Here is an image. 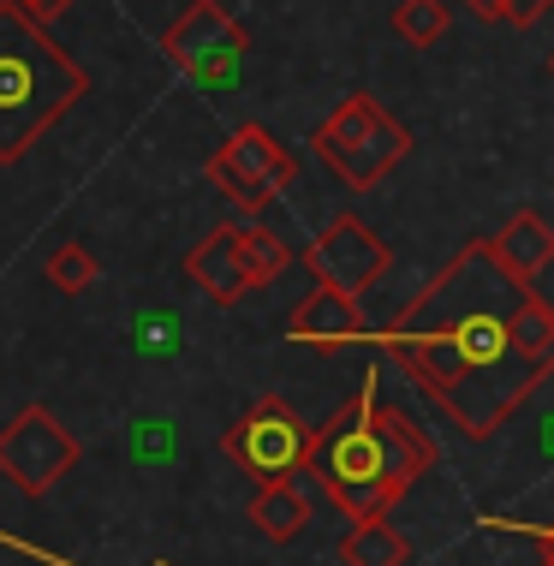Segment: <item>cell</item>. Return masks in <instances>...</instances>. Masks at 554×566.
I'll use <instances>...</instances> for the list:
<instances>
[{"mask_svg":"<svg viewBox=\"0 0 554 566\" xmlns=\"http://www.w3.org/2000/svg\"><path fill=\"white\" fill-rule=\"evenodd\" d=\"M525 286L506 281L489 256V239H466L424 281V293L376 334L381 352L429 394V406L466 441H489L519 406L543 388V376L513 346V304Z\"/></svg>","mask_w":554,"mask_h":566,"instance_id":"6da1fadb","label":"cell"},{"mask_svg":"<svg viewBox=\"0 0 554 566\" xmlns=\"http://www.w3.org/2000/svg\"><path fill=\"white\" fill-rule=\"evenodd\" d=\"M429 465H436V441H429L399 406L381 400L376 376H369L364 388L311 436L304 478H316L322 495H328L346 518H388Z\"/></svg>","mask_w":554,"mask_h":566,"instance_id":"7a4b0ae2","label":"cell"},{"mask_svg":"<svg viewBox=\"0 0 554 566\" xmlns=\"http://www.w3.org/2000/svg\"><path fill=\"white\" fill-rule=\"evenodd\" d=\"M90 72L36 24L19 0H0V161H19L66 108H79Z\"/></svg>","mask_w":554,"mask_h":566,"instance_id":"3957f363","label":"cell"},{"mask_svg":"<svg viewBox=\"0 0 554 566\" xmlns=\"http://www.w3.org/2000/svg\"><path fill=\"white\" fill-rule=\"evenodd\" d=\"M411 144H418V137H411L406 119H394L376 96H364V90H352L341 108L311 132V149L322 156V167L352 191L381 186V179L411 156Z\"/></svg>","mask_w":554,"mask_h":566,"instance_id":"277c9868","label":"cell"},{"mask_svg":"<svg viewBox=\"0 0 554 566\" xmlns=\"http://www.w3.org/2000/svg\"><path fill=\"white\" fill-rule=\"evenodd\" d=\"M286 263H292L286 239H274L269 227H257V221H221V227H209V239L191 244L185 274H191V286L209 304L233 311L239 298H251L257 286H269Z\"/></svg>","mask_w":554,"mask_h":566,"instance_id":"5b68a950","label":"cell"},{"mask_svg":"<svg viewBox=\"0 0 554 566\" xmlns=\"http://www.w3.org/2000/svg\"><path fill=\"white\" fill-rule=\"evenodd\" d=\"M292 179H299V167H292L286 144L274 132H263V126H239L209 156V186L221 191L233 209H244V216L274 209L292 191Z\"/></svg>","mask_w":554,"mask_h":566,"instance_id":"8992f818","label":"cell"},{"mask_svg":"<svg viewBox=\"0 0 554 566\" xmlns=\"http://www.w3.org/2000/svg\"><path fill=\"white\" fill-rule=\"evenodd\" d=\"M311 436L316 430L281 400V394H263V400H257L233 430L221 436V453L233 459L244 478L281 483V478H299V471H304V459H311Z\"/></svg>","mask_w":554,"mask_h":566,"instance_id":"52a82bcc","label":"cell"},{"mask_svg":"<svg viewBox=\"0 0 554 566\" xmlns=\"http://www.w3.org/2000/svg\"><path fill=\"white\" fill-rule=\"evenodd\" d=\"M79 459H84L79 436H72L49 406H24L19 418L0 430V478L30 501L66 483L72 471H79Z\"/></svg>","mask_w":554,"mask_h":566,"instance_id":"ba28073f","label":"cell"},{"mask_svg":"<svg viewBox=\"0 0 554 566\" xmlns=\"http://www.w3.org/2000/svg\"><path fill=\"white\" fill-rule=\"evenodd\" d=\"M244 49H251V36H244V24L221 7V0H185V12L161 36V54L174 60L179 72H191V78H221V72H233L244 60Z\"/></svg>","mask_w":554,"mask_h":566,"instance_id":"9c48e42d","label":"cell"},{"mask_svg":"<svg viewBox=\"0 0 554 566\" xmlns=\"http://www.w3.org/2000/svg\"><path fill=\"white\" fill-rule=\"evenodd\" d=\"M304 263H311L316 286H334V293H346V298H364L369 286L388 274V239H381L369 221H358V216H334L311 239Z\"/></svg>","mask_w":554,"mask_h":566,"instance_id":"30bf717a","label":"cell"},{"mask_svg":"<svg viewBox=\"0 0 554 566\" xmlns=\"http://www.w3.org/2000/svg\"><path fill=\"white\" fill-rule=\"evenodd\" d=\"M364 311H358V298H346V293H334V286H316L311 298L292 311V340L299 346H316V352H341L352 340H364Z\"/></svg>","mask_w":554,"mask_h":566,"instance_id":"8fae6325","label":"cell"},{"mask_svg":"<svg viewBox=\"0 0 554 566\" xmlns=\"http://www.w3.org/2000/svg\"><path fill=\"white\" fill-rule=\"evenodd\" d=\"M489 256L501 263L506 281L536 286V281H543V269L554 263V227L536 216V209H519V216L489 239Z\"/></svg>","mask_w":554,"mask_h":566,"instance_id":"7c38bea8","label":"cell"},{"mask_svg":"<svg viewBox=\"0 0 554 566\" xmlns=\"http://www.w3.org/2000/svg\"><path fill=\"white\" fill-rule=\"evenodd\" d=\"M311 495H304L292 478L281 483H257V495H251V525H257V537H269V543H292V537H304L311 531Z\"/></svg>","mask_w":554,"mask_h":566,"instance_id":"4fadbf2b","label":"cell"},{"mask_svg":"<svg viewBox=\"0 0 554 566\" xmlns=\"http://www.w3.org/2000/svg\"><path fill=\"white\" fill-rule=\"evenodd\" d=\"M334 560L341 566H411V543L388 518H352V531L334 543Z\"/></svg>","mask_w":554,"mask_h":566,"instance_id":"5bb4252c","label":"cell"},{"mask_svg":"<svg viewBox=\"0 0 554 566\" xmlns=\"http://www.w3.org/2000/svg\"><path fill=\"white\" fill-rule=\"evenodd\" d=\"M513 346L543 381L554 376V304L536 293V286H525L513 304Z\"/></svg>","mask_w":554,"mask_h":566,"instance_id":"9a60e30c","label":"cell"},{"mask_svg":"<svg viewBox=\"0 0 554 566\" xmlns=\"http://www.w3.org/2000/svg\"><path fill=\"white\" fill-rule=\"evenodd\" d=\"M394 36L406 42V49H436V42L448 36V0H399Z\"/></svg>","mask_w":554,"mask_h":566,"instance_id":"2e32d148","label":"cell"},{"mask_svg":"<svg viewBox=\"0 0 554 566\" xmlns=\"http://www.w3.org/2000/svg\"><path fill=\"white\" fill-rule=\"evenodd\" d=\"M49 286H54V293H66V298H79V293L96 286V256H90V244H79V239L54 244V251H49Z\"/></svg>","mask_w":554,"mask_h":566,"instance_id":"e0dca14e","label":"cell"},{"mask_svg":"<svg viewBox=\"0 0 554 566\" xmlns=\"http://www.w3.org/2000/svg\"><path fill=\"white\" fill-rule=\"evenodd\" d=\"M543 12H554V0H506V24H519V30L543 24Z\"/></svg>","mask_w":554,"mask_h":566,"instance_id":"ac0fdd59","label":"cell"},{"mask_svg":"<svg viewBox=\"0 0 554 566\" xmlns=\"http://www.w3.org/2000/svg\"><path fill=\"white\" fill-rule=\"evenodd\" d=\"M19 7H24V12H30V19H36V24H49V19H60V12L72 7V0H19Z\"/></svg>","mask_w":554,"mask_h":566,"instance_id":"d6986e66","label":"cell"},{"mask_svg":"<svg viewBox=\"0 0 554 566\" xmlns=\"http://www.w3.org/2000/svg\"><path fill=\"white\" fill-rule=\"evenodd\" d=\"M466 7H471L483 24H506V0H466Z\"/></svg>","mask_w":554,"mask_h":566,"instance_id":"ffe728a7","label":"cell"},{"mask_svg":"<svg viewBox=\"0 0 554 566\" xmlns=\"http://www.w3.org/2000/svg\"><path fill=\"white\" fill-rule=\"evenodd\" d=\"M536 566H554V543H543V560H536Z\"/></svg>","mask_w":554,"mask_h":566,"instance_id":"44dd1931","label":"cell"},{"mask_svg":"<svg viewBox=\"0 0 554 566\" xmlns=\"http://www.w3.org/2000/svg\"><path fill=\"white\" fill-rule=\"evenodd\" d=\"M548 78H554V49H548Z\"/></svg>","mask_w":554,"mask_h":566,"instance_id":"7402d4cb","label":"cell"},{"mask_svg":"<svg viewBox=\"0 0 554 566\" xmlns=\"http://www.w3.org/2000/svg\"><path fill=\"white\" fill-rule=\"evenodd\" d=\"M543 543H554V531H548V537H543Z\"/></svg>","mask_w":554,"mask_h":566,"instance_id":"603a6c76","label":"cell"}]
</instances>
